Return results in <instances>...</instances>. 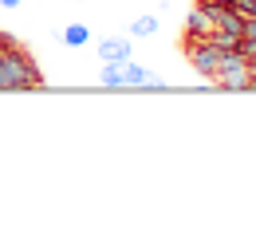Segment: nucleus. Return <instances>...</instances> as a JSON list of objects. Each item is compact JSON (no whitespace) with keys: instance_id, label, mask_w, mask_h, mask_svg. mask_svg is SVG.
I'll return each mask as SVG.
<instances>
[{"instance_id":"obj_1","label":"nucleus","mask_w":256,"mask_h":228,"mask_svg":"<svg viewBox=\"0 0 256 228\" xmlns=\"http://www.w3.org/2000/svg\"><path fill=\"white\" fill-rule=\"evenodd\" d=\"M44 83L40 63L16 43V35H8L4 51H0V91H36Z\"/></svg>"},{"instance_id":"obj_2","label":"nucleus","mask_w":256,"mask_h":228,"mask_svg":"<svg viewBox=\"0 0 256 228\" xmlns=\"http://www.w3.org/2000/svg\"><path fill=\"white\" fill-rule=\"evenodd\" d=\"M217 83L228 91H256V79L248 75V55L240 47H228L221 51V63H217Z\"/></svg>"},{"instance_id":"obj_3","label":"nucleus","mask_w":256,"mask_h":228,"mask_svg":"<svg viewBox=\"0 0 256 228\" xmlns=\"http://www.w3.org/2000/svg\"><path fill=\"white\" fill-rule=\"evenodd\" d=\"M182 51H186V59L197 67V75H205V79H217L221 47H217L213 39H190V35H182Z\"/></svg>"},{"instance_id":"obj_4","label":"nucleus","mask_w":256,"mask_h":228,"mask_svg":"<svg viewBox=\"0 0 256 228\" xmlns=\"http://www.w3.org/2000/svg\"><path fill=\"white\" fill-rule=\"evenodd\" d=\"M213 32H217L213 4H209V0H197L190 12H186V35H190V39H209Z\"/></svg>"},{"instance_id":"obj_5","label":"nucleus","mask_w":256,"mask_h":228,"mask_svg":"<svg viewBox=\"0 0 256 228\" xmlns=\"http://www.w3.org/2000/svg\"><path fill=\"white\" fill-rule=\"evenodd\" d=\"M98 59L102 63H126V59H134V43L122 39V35H106L98 43Z\"/></svg>"},{"instance_id":"obj_6","label":"nucleus","mask_w":256,"mask_h":228,"mask_svg":"<svg viewBox=\"0 0 256 228\" xmlns=\"http://www.w3.org/2000/svg\"><path fill=\"white\" fill-rule=\"evenodd\" d=\"M122 87H142V91H154V87H162V79H154V71H150V67L126 59V63H122Z\"/></svg>"},{"instance_id":"obj_7","label":"nucleus","mask_w":256,"mask_h":228,"mask_svg":"<svg viewBox=\"0 0 256 228\" xmlns=\"http://www.w3.org/2000/svg\"><path fill=\"white\" fill-rule=\"evenodd\" d=\"M60 43L64 47H87L91 43V28L87 24H64L60 28Z\"/></svg>"},{"instance_id":"obj_8","label":"nucleus","mask_w":256,"mask_h":228,"mask_svg":"<svg viewBox=\"0 0 256 228\" xmlns=\"http://www.w3.org/2000/svg\"><path fill=\"white\" fill-rule=\"evenodd\" d=\"M154 32H158V16H150V12L138 16V20L130 24V35H134V39H150Z\"/></svg>"},{"instance_id":"obj_9","label":"nucleus","mask_w":256,"mask_h":228,"mask_svg":"<svg viewBox=\"0 0 256 228\" xmlns=\"http://www.w3.org/2000/svg\"><path fill=\"white\" fill-rule=\"evenodd\" d=\"M98 83L102 87H122V63H102V71H98Z\"/></svg>"},{"instance_id":"obj_10","label":"nucleus","mask_w":256,"mask_h":228,"mask_svg":"<svg viewBox=\"0 0 256 228\" xmlns=\"http://www.w3.org/2000/svg\"><path fill=\"white\" fill-rule=\"evenodd\" d=\"M244 55H248V75L256 79V47H252V51H244Z\"/></svg>"},{"instance_id":"obj_11","label":"nucleus","mask_w":256,"mask_h":228,"mask_svg":"<svg viewBox=\"0 0 256 228\" xmlns=\"http://www.w3.org/2000/svg\"><path fill=\"white\" fill-rule=\"evenodd\" d=\"M20 4H24V0H0V8H8V12H16Z\"/></svg>"},{"instance_id":"obj_12","label":"nucleus","mask_w":256,"mask_h":228,"mask_svg":"<svg viewBox=\"0 0 256 228\" xmlns=\"http://www.w3.org/2000/svg\"><path fill=\"white\" fill-rule=\"evenodd\" d=\"M4 43H8V32H0V51H4Z\"/></svg>"},{"instance_id":"obj_13","label":"nucleus","mask_w":256,"mask_h":228,"mask_svg":"<svg viewBox=\"0 0 256 228\" xmlns=\"http://www.w3.org/2000/svg\"><path fill=\"white\" fill-rule=\"evenodd\" d=\"M213 4H232V0H213Z\"/></svg>"},{"instance_id":"obj_14","label":"nucleus","mask_w":256,"mask_h":228,"mask_svg":"<svg viewBox=\"0 0 256 228\" xmlns=\"http://www.w3.org/2000/svg\"><path fill=\"white\" fill-rule=\"evenodd\" d=\"M75 4H79V0H75Z\"/></svg>"}]
</instances>
